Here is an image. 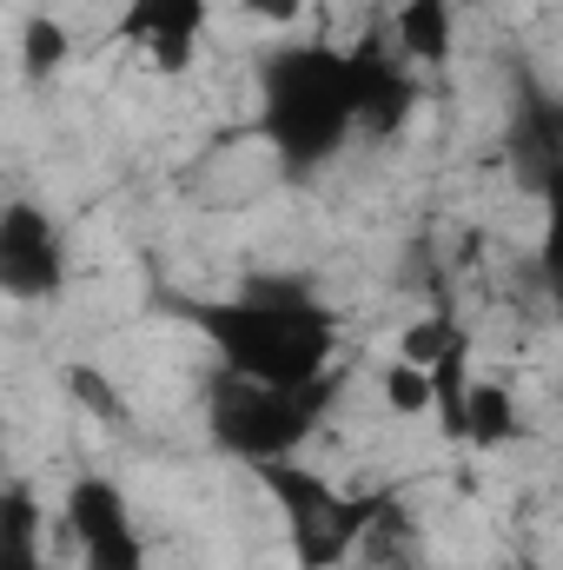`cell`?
I'll return each instance as SVG.
<instances>
[{
    "label": "cell",
    "mask_w": 563,
    "mask_h": 570,
    "mask_svg": "<svg viewBox=\"0 0 563 570\" xmlns=\"http://www.w3.org/2000/svg\"><path fill=\"white\" fill-rule=\"evenodd\" d=\"M166 312L186 318L213 352L219 372L273 392H318L338 385V312L305 292V279H246L233 298H179Z\"/></svg>",
    "instance_id": "6da1fadb"
},
{
    "label": "cell",
    "mask_w": 563,
    "mask_h": 570,
    "mask_svg": "<svg viewBox=\"0 0 563 570\" xmlns=\"http://www.w3.org/2000/svg\"><path fill=\"white\" fill-rule=\"evenodd\" d=\"M259 94H266V100H259V140L279 153V173H292V179L332 166V159L345 153V140L358 134L345 47L298 40V47L266 53Z\"/></svg>",
    "instance_id": "7a4b0ae2"
},
{
    "label": "cell",
    "mask_w": 563,
    "mask_h": 570,
    "mask_svg": "<svg viewBox=\"0 0 563 570\" xmlns=\"http://www.w3.org/2000/svg\"><path fill=\"white\" fill-rule=\"evenodd\" d=\"M332 405V385L318 392H273V385H246L233 372L213 379L206 392V431L226 458L239 464H273V458H298V444L318 431Z\"/></svg>",
    "instance_id": "3957f363"
},
{
    "label": "cell",
    "mask_w": 563,
    "mask_h": 570,
    "mask_svg": "<svg viewBox=\"0 0 563 570\" xmlns=\"http://www.w3.org/2000/svg\"><path fill=\"white\" fill-rule=\"evenodd\" d=\"M259 471V484L279 498L285 524H292V551H298V564L305 570H338L352 558V544H358V531H365V518L378 511V498L385 491H338L325 471H312V464H298V458H273V464H253Z\"/></svg>",
    "instance_id": "277c9868"
},
{
    "label": "cell",
    "mask_w": 563,
    "mask_h": 570,
    "mask_svg": "<svg viewBox=\"0 0 563 570\" xmlns=\"http://www.w3.org/2000/svg\"><path fill=\"white\" fill-rule=\"evenodd\" d=\"M60 538L73 544L80 570H152L134 498L113 478H100V471H80L60 491Z\"/></svg>",
    "instance_id": "5b68a950"
},
{
    "label": "cell",
    "mask_w": 563,
    "mask_h": 570,
    "mask_svg": "<svg viewBox=\"0 0 563 570\" xmlns=\"http://www.w3.org/2000/svg\"><path fill=\"white\" fill-rule=\"evenodd\" d=\"M67 279H73L67 226L40 199H7L0 206V298L53 305V298H67Z\"/></svg>",
    "instance_id": "8992f818"
},
{
    "label": "cell",
    "mask_w": 563,
    "mask_h": 570,
    "mask_svg": "<svg viewBox=\"0 0 563 570\" xmlns=\"http://www.w3.org/2000/svg\"><path fill=\"white\" fill-rule=\"evenodd\" d=\"M345 67H352V107H358V134L385 140L398 134L412 114H418V73L385 47V33H358V47H345Z\"/></svg>",
    "instance_id": "52a82bcc"
},
{
    "label": "cell",
    "mask_w": 563,
    "mask_h": 570,
    "mask_svg": "<svg viewBox=\"0 0 563 570\" xmlns=\"http://www.w3.org/2000/svg\"><path fill=\"white\" fill-rule=\"evenodd\" d=\"M206 20H213V0H127L120 40L140 47L159 73H186L206 40Z\"/></svg>",
    "instance_id": "ba28073f"
},
{
    "label": "cell",
    "mask_w": 563,
    "mask_h": 570,
    "mask_svg": "<svg viewBox=\"0 0 563 570\" xmlns=\"http://www.w3.org/2000/svg\"><path fill=\"white\" fill-rule=\"evenodd\" d=\"M352 570H424L431 564V544H424V524L418 511L405 504V498H378V511L365 518V531H358V544H352Z\"/></svg>",
    "instance_id": "9c48e42d"
},
{
    "label": "cell",
    "mask_w": 563,
    "mask_h": 570,
    "mask_svg": "<svg viewBox=\"0 0 563 570\" xmlns=\"http://www.w3.org/2000/svg\"><path fill=\"white\" fill-rule=\"evenodd\" d=\"M378 33H385V47H392L405 67L437 73V67H451V53H457V7H451V0H398Z\"/></svg>",
    "instance_id": "30bf717a"
},
{
    "label": "cell",
    "mask_w": 563,
    "mask_h": 570,
    "mask_svg": "<svg viewBox=\"0 0 563 570\" xmlns=\"http://www.w3.org/2000/svg\"><path fill=\"white\" fill-rule=\"evenodd\" d=\"M524 438V412H517V392L491 372H471L464 385V405H457V444L471 451H504Z\"/></svg>",
    "instance_id": "8fae6325"
},
{
    "label": "cell",
    "mask_w": 563,
    "mask_h": 570,
    "mask_svg": "<svg viewBox=\"0 0 563 570\" xmlns=\"http://www.w3.org/2000/svg\"><path fill=\"white\" fill-rule=\"evenodd\" d=\"M40 531H47L40 498L7 484L0 491V570H53V558L40 551Z\"/></svg>",
    "instance_id": "7c38bea8"
},
{
    "label": "cell",
    "mask_w": 563,
    "mask_h": 570,
    "mask_svg": "<svg viewBox=\"0 0 563 570\" xmlns=\"http://www.w3.org/2000/svg\"><path fill=\"white\" fill-rule=\"evenodd\" d=\"M511 153H517L531 193H544L551 173H557V107H551V94H531V100H524V114H517V127H511Z\"/></svg>",
    "instance_id": "4fadbf2b"
},
{
    "label": "cell",
    "mask_w": 563,
    "mask_h": 570,
    "mask_svg": "<svg viewBox=\"0 0 563 570\" xmlns=\"http://www.w3.org/2000/svg\"><path fill=\"white\" fill-rule=\"evenodd\" d=\"M67 60H73V33H67L53 13H33V20L20 27V73H27V80H53Z\"/></svg>",
    "instance_id": "5bb4252c"
},
{
    "label": "cell",
    "mask_w": 563,
    "mask_h": 570,
    "mask_svg": "<svg viewBox=\"0 0 563 570\" xmlns=\"http://www.w3.org/2000/svg\"><path fill=\"white\" fill-rule=\"evenodd\" d=\"M60 385H67V399H73L93 425H127V419H134V405L120 399V385H113L100 365H67Z\"/></svg>",
    "instance_id": "9a60e30c"
},
{
    "label": "cell",
    "mask_w": 563,
    "mask_h": 570,
    "mask_svg": "<svg viewBox=\"0 0 563 570\" xmlns=\"http://www.w3.org/2000/svg\"><path fill=\"white\" fill-rule=\"evenodd\" d=\"M378 405H385L392 419H431V379H424V365L392 358V365L378 372Z\"/></svg>",
    "instance_id": "2e32d148"
},
{
    "label": "cell",
    "mask_w": 563,
    "mask_h": 570,
    "mask_svg": "<svg viewBox=\"0 0 563 570\" xmlns=\"http://www.w3.org/2000/svg\"><path fill=\"white\" fill-rule=\"evenodd\" d=\"M457 332H464V325H457L451 312H424V318H412V325L398 332V358H405V365H431Z\"/></svg>",
    "instance_id": "e0dca14e"
},
{
    "label": "cell",
    "mask_w": 563,
    "mask_h": 570,
    "mask_svg": "<svg viewBox=\"0 0 563 570\" xmlns=\"http://www.w3.org/2000/svg\"><path fill=\"white\" fill-rule=\"evenodd\" d=\"M239 13L259 20V27H298L312 13V0H239Z\"/></svg>",
    "instance_id": "ac0fdd59"
}]
</instances>
